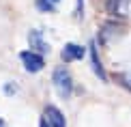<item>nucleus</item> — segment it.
I'll return each mask as SVG.
<instances>
[{"label":"nucleus","instance_id":"obj_1","mask_svg":"<svg viewBox=\"0 0 131 127\" xmlns=\"http://www.w3.org/2000/svg\"><path fill=\"white\" fill-rule=\"evenodd\" d=\"M54 86H56L58 95L60 97H69L71 95V88H73V80H71L69 71L64 67H56L54 69Z\"/></svg>","mask_w":131,"mask_h":127},{"label":"nucleus","instance_id":"obj_2","mask_svg":"<svg viewBox=\"0 0 131 127\" xmlns=\"http://www.w3.org/2000/svg\"><path fill=\"white\" fill-rule=\"evenodd\" d=\"M19 58H21L24 69L28 71V73H39V71L45 67V60H43V56H39V54H32V52H28V50L19 52Z\"/></svg>","mask_w":131,"mask_h":127},{"label":"nucleus","instance_id":"obj_3","mask_svg":"<svg viewBox=\"0 0 131 127\" xmlns=\"http://www.w3.org/2000/svg\"><path fill=\"white\" fill-rule=\"evenodd\" d=\"M45 121L50 127H67V121H64V114L58 110L56 106H47L45 108Z\"/></svg>","mask_w":131,"mask_h":127},{"label":"nucleus","instance_id":"obj_4","mask_svg":"<svg viewBox=\"0 0 131 127\" xmlns=\"http://www.w3.org/2000/svg\"><path fill=\"white\" fill-rule=\"evenodd\" d=\"M86 56V50L82 45H75V43H67V45L62 47V60H67V63H71V60H80Z\"/></svg>","mask_w":131,"mask_h":127},{"label":"nucleus","instance_id":"obj_5","mask_svg":"<svg viewBox=\"0 0 131 127\" xmlns=\"http://www.w3.org/2000/svg\"><path fill=\"white\" fill-rule=\"evenodd\" d=\"M28 41H30V45H32V54H39V56H41V54H45L47 50H50V45L43 41V37H41L39 30H32L30 37H28Z\"/></svg>","mask_w":131,"mask_h":127},{"label":"nucleus","instance_id":"obj_6","mask_svg":"<svg viewBox=\"0 0 131 127\" xmlns=\"http://www.w3.org/2000/svg\"><path fill=\"white\" fill-rule=\"evenodd\" d=\"M90 60H92V69H95V73L99 75L101 80H107V75H105V71H103V65L99 60V54H97V47L95 45H90Z\"/></svg>","mask_w":131,"mask_h":127},{"label":"nucleus","instance_id":"obj_7","mask_svg":"<svg viewBox=\"0 0 131 127\" xmlns=\"http://www.w3.org/2000/svg\"><path fill=\"white\" fill-rule=\"evenodd\" d=\"M125 7H127V0H105V11L112 15L125 13Z\"/></svg>","mask_w":131,"mask_h":127},{"label":"nucleus","instance_id":"obj_8","mask_svg":"<svg viewBox=\"0 0 131 127\" xmlns=\"http://www.w3.org/2000/svg\"><path fill=\"white\" fill-rule=\"evenodd\" d=\"M118 82H121L125 88L131 91V71H129V73H121V75H118Z\"/></svg>","mask_w":131,"mask_h":127},{"label":"nucleus","instance_id":"obj_9","mask_svg":"<svg viewBox=\"0 0 131 127\" xmlns=\"http://www.w3.org/2000/svg\"><path fill=\"white\" fill-rule=\"evenodd\" d=\"M0 127H7V123H4V121H2V119H0Z\"/></svg>","mask_w":131,"mask_h":127},{"label":"nucleus","instance_id":"obj_10","mask_svg":"<svg viewBox=\"0 0 131 127\" xmlns=\"http://www.w3.org/2000/svg\"><path fill=\"white\" fill-rule=\"evenodd\" d=\"M41 127H50V125H47V123H45V121H41Z\"/></svg>","mask_w":131,"mask_h":127},{"label":"nucleus","instance_id":"obj_11","mask_svg":"<svg viewBox=\"0 0 131 127\" xmlns=\"http://www.w3.org/2000/svg\"><path fill=\"white\" fill-rule=\"evenodd\" d=\"M52 2H58V0H52Z\"/></svg>","mask_w":131,"mask_h":127}]
</instances>
